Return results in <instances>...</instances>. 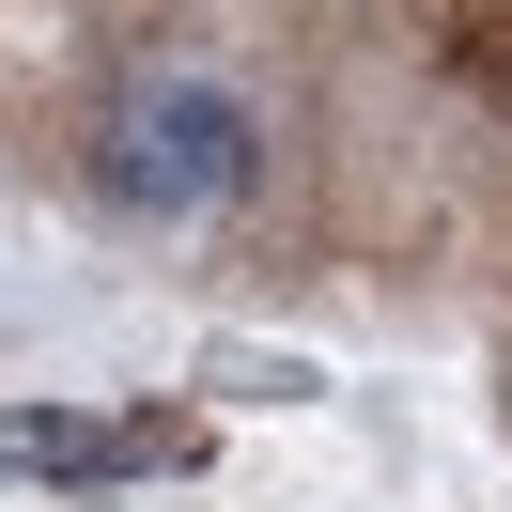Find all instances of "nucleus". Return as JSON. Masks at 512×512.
Listing matches in <instances>:
<instances>
[{"label":"nucleus","mask_w":512,"mask_h":512,"mask_svg":"<svg viewBox=\"0 0 512 512\" xmlns=\"http://www.w3.org/2000/svg\"><path fill=\"white\" fill-rule=\"evenodd\" d=\"M264 171H280V125H264V94L218 78V63H125L109 109H94V187L125 202V218H156V233L249 218Z\"/></svg>","instance_id":"1"},{"label":"nucleus","mask_w":512,"mask_h":512,"mask_svg":"<svg viewBox=\"0 0 512 512\" xmlns=\"http://www.w3.org/2000/svg\"><path fill=\"white\" fill-rule=\"evenodd\" d=\"M187 419H47V404H0V466H32V481H156L187 466Z\"/></svg>","instance_id":"2"}]
</instances>
